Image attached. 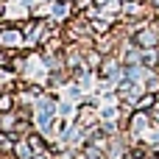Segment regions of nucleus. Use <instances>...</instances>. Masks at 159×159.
Masks as SVG:
<instances>
[{
	"instance_id": "423d86ee",
	"label": "nucleus",
	"mask_w": 159,
	"mask_h": 159,
	"mask_svg": "<svg viewBox=\"0 0 159 159\" xmlns=\"http://www.w3.org/2000/svg\"><path fill=\"white\" fill-rule=\"evenodd\" d=\"M157 70H159V59H157Z\"/></svg>"
},
{
	"instance_id": "20e7f679",
	"label": "nucleus",
	"mask_w": 159,
	"mask_h": 159,
	"mask_svg": "<svg viewBox=\"0 0 159 159\" xmlns=\"http://www.w3.org/2000/svg\"><path fill=\"white\" fill-rule=\"evenodd\" d=\"M157 59H159V50H140V56H137V61L145 70H157Z\"/></svg>"
},
{
	"instance_id": "39448f33",
	"label": "nucleus",
	"mask_w": 159,
	"mask_h": 159,
	"mask_svg": "<svg viewBox=\"0 0 159 159\" xmlns=\"http://www.w3.org/2000/svg\"><path fill=\"white\" fill-rule=\"evenodd\" d=\"M143 89H145V92H159V75H145Z\"/></svg>"
},
{
	"instance_id": "7ed1b4c3",
	"label": "nucleus",
	"mask_w": 159,
	"mask_h": 159,
	"mask_svg": "<svg viewBox=\"0 0 159 159\" xmlns=\"http://www.w3.org/2000/svg\"><path fill=\"white\" fill-rule=\"evenodd\" d=\"M17 109V92H11V89H3L0 92V115H6V112H14Z\"/></svg>"
},
{
	"instance_id": "f03ea898",
	"label": "nucleus",
	"mask_w": 159,
	"mask_h": 159,
	"mask_svg": "<svg viewBox=\"0 0 159 159\" xmlns=\"http://www.w3.org/2000/svg\"><path fill=\"white\" fill-rule=\"evenodd\" d=\"M159 103V95L157 92H143L137 101H134V112H154Z\"/></svg>"
},
{
	"instance_id": "f257e3e1",
	"label": "nucleus",
	"mask_w": 159,
	"mask_h": 159,
	"mask_svg": "<svg viewBox=\"0 0 159 159\" xmlns=\"http://www.w3.org/2000/svg\"><path fill=\"white\" fill-rule=\"evenodd\" d=\"M131 42H134V48H140V50H157L159 48V31L151 28V25H143V28L131 31Z\"/></svg>"
}]
</instances>
